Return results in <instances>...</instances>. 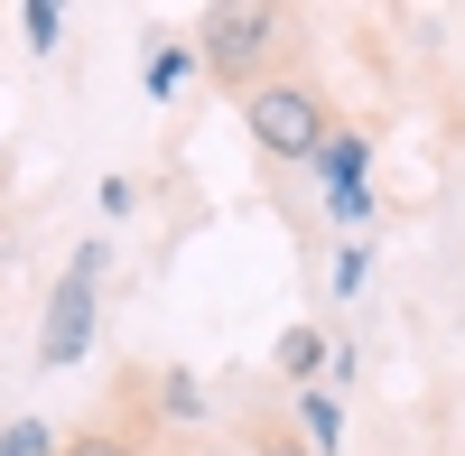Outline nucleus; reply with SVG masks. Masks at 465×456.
<instances>
[{
  "instance_id": "obj_8",
  "label": "nucleus",
  "mask_w": 465,
  "mask_h": 456,
  "mask_svg": "<svg viewBox=\"0 0 465 456\" xmlns=\"http://www.w3.org/2000/svg\"><path fill=\"white\" fill-rule=\"evenodd\" d=\"M317 168L335 177V196H344V186H363V140H326V149H317Z\"/></svg>"
},
{
  "instance_id": "obj_11",
  "label": "nucleus",
  "mask_w": 465,
  "mask_h": 456,
  "mask_svg": "<svg viewBox=\"0 0 465 456\" xmlns=\"http://www.w3.org/2000/svg\"><path fill=\"white\" fill-rule=\"evenodd\" d=\"M0 456H56V447H47L37 420H19V429H0Z\"/></svg>"
},
{
  "instance_id": "obj_9",
  "label": "nucleus",
  "mask_w": 465,
  "mask_h": 456,
  "mask_svg": "<svg viewBox=\"0 0 465 456\" xmlns=\"http://www.w3.org/2000/svg\"><path fill=\"white\" fill-rule=\"evenodd\" d=\"M19 28H28V47L47 56V47H56V28H65V10H56V0H28V10H19Z\"/></svg>"
},
{
  "instance_id": "obj_2",
  "label": "nucleus",
  "mask_w": 465,
  "mask_h": 456,
  "mask_svg": "<svg viewBox=\"0 0 465 456\" xmlns=\"http://www.w3.org/2000/svg\"><path fill=\"white\" fill-rule=\"evenodd\" d=\"M280 10L270 0H223V10H205V28H196V56L223 74V84H261V65H270V47H280Z\"/></svg>"
},
{
  "instance_id": "obj_7",
  "label": "nucleus",
  "mask_w": 465,
  "mask_h": 456,
  "mask_svg": "<svg viewBox=\"0 0 465 456\" xmlns=\"http://www.w3.org/2000/svg\"><path fill=\"white\" fill-rule=\"evenodd\" d=\"M186 65H196V56H186V47H149V65H140V84H149V94L168 103V94L186 84Z\"/></svg>"
},
{
  "instance_id": "obj_1",
  "label": "nucleus",
  "mask_w": 465,
  "mask_h": 456,
  "mask_svg": "<svg viewBox=\"0 0 465 456\" xmlns=\"http://www.w3.org/2000/svg\"><path fill=\"white\" fill-rule=\"evenodd\" d=\"M242 131L261 159H317V149L335 140L326 131V94L307 84V74H261V84L242 94Z\"/></svg>"
},
{
  "instance_id": "obj_13",
  "label": "nucleus",
  "mask_w": 465,
  "mask_h": 456,
  "mask_svg": "<svg viewBox=\"0 0 465 456\" xmlns=\"http://www.w3.org/2000/svg\"><path fill=\"white\" fill-rule=\"evenodd\" d=\"M186 456H242V447H186Z\"/></svg>"
},
{
  "instance_id": "obj_3",
  "label": "nucleus",
  "mask_w": 465,
  "mask_h": 456,
  "mask_svg": "<svg viewBox=\"0 0 465 456\" xmlns=\"http://www.w3.org/2000/svg\"><path fill=\"white\" fill-rule=\"evenodd\" d=\"M103 261H112V243H84L65 261V280H56V298H47V335H37V363H84V345H94V289H103Z\"/></svg>"
},
{
  "instance_id": "obj_6",
  "label": "nucleus",
  "mask_w": 465,
  "mask_h": 456,
  "mask_svg": "<svg viewBox=\"0 0 465 456\" xmlns=\"http://www.w3.org/2000/svg\"><path fill=\"white\" fill-rule=\"evenodd\" d=\"M159 401H168L159 420H205V392H196V372H177V363L159 372Z\"/></svg>"
},
{
  "instance_id": "obj_10",
  "label": "nucleus",
  "mask_w": 465,
  "mask_h": 456,
  "mask_svg": "<svg viewBox=\"0 0 465 456\" xmlns=\"http://www.w3.org/2000/svg\"><path fill=\"white\" fill-rule=\"evenodd\" d=\"M56 456H140V438H122V429H84L74 447H56Z\"/></svg>"
},
{
  "instance_id": "obj_4",
  "label": "nucleus",
  "mask_w": 465,
  "mask_h": 456,
  "mask_svg": "<svg viewBox=\"0 0 465 456\" xmlns=\"http://www.w3.org/2000/svg\"><path fill=\"white\" fill-rule=\"evenodd\" d=\"M298 438L317 447V456H335V438H344V410H335V392H298Z\"/></svg>"
},
{
  "instance_id": "obj_5",
  "label": "nucleus",
  "mask_w": 465,
  "mask_h": 456,
  "mask_svg": "<svg viewBox=\"0 0 465 456\" xmlns=\"http://www.w3.org/2000/svg\"><path fill=\"white\" fill-rule=\"evenodd\" d=\"M317 363H335V345H326V335H280V372H289V382H307V372H317Z\"/></svg>"
},
{
  "instance_id": "obj_12",
  "label": "nucleus",
  "mask_w": 465,
  "mask_h": 456,
  "mask_svg": "<svg viewBox=\"0 0 465 456\" xmlns=\"http://www.w3.org/2000/svg\"><path fill=\"white\" fill-rule=\"evenodd\" d=\"M261 456H317V447H307L298 429H270V438H261Z\"/></svg>"
}]
</instances>
